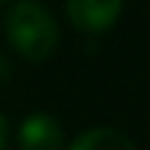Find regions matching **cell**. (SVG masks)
I'll return each instance as SVG.
<instances>
[{
  "instance_id": "6da1fadb",
  "label": "cell",
  "mask_w": 150,
  "mask_h": 150,
  "mask_svg": "<svg viewBox=\"0 0 150 150\" xmlns=\"http://www.w3.org/2000/svg\"><path fill=\"white\" fill-rule=\"evenodd\" d=\"M5 37L21 58L42 63L58 47V21L42 3L18 0L5 13Z\"/></svg>"
},
{
  "instance_id": "7a4b0ae2",
  "label": "cell",
  "mask_w": 150,
  "mask_h": 150,
  "mask_svg": "<svg viewBox=\"0 0 150 150\" xmlns=\"http://www.w3.org/2000/svg\"><path fill=\"white\" fill-rule=\"evenodd\" d=\"M124 0H66V16L79 32H103L119 13Z\"/></svg>"
},
{
  "instance_id": "3957f363",
  "label": "cell",
  "mask_w": 150,
  "mask_h": 150,
  "mask_svg": "<svg viewBox=\"0 0 150 150\" xmlns=\"http://www.w3.org/2000/svg\"><path fill=\"white\" fill-rule=\"evenodd\" d=\"M21 150H63V129L50 113H29L18 127Z\"/></svg>"
},
{
  "instance_id": "277c9868",
  "label": "cell",
  "mask_w": 150,
  "mask_h": 150,
  "mask_svg": "<svg viewBox=\"0 0 150 150\" xmlns=\"http://www.w3.org/2000/svg\"><path fill=\"white\" fill-rule=\"evenodd\" d=\"M69 150H137V145L113 127H92L82 132L69 145Z\"/></svg>"
},
{
  "instance_id": "5b68a950",
  "label": "cell",
  "mask_w": 150,
  "mask_h": 150,
  "mask_svg": "<svg viewBox=\"0 0 150 150\" xmlns=\"http://www.w3.org/2000/svg\"><path fill=\"white\" fill-rule=\"evenodd\" d=\"M11 74H13V69H11V61L0 53V84H5L8 79H11Z\"/></svg>"
},
{
  "instance_id": "8992f818",
  "label": "cell",
  "mask_w": 150,
  "mask_h": 150,
  "mask_svg": "<svg viewBox=\"0 0 150 150\" xmlns=\"http://www.w3.org/2000/svg\"><path fill=\"white\" fill-rule=\"evenodd\" d=\"M5 142H8V119L0 113V150L5 148Z\"/></svg>"
},
{
  "instance_id": "52a82bcc",
  "label": "cell",
  "mask_w": 150,
  "mask_h": 150,
  "mask_svg": "<svg viewBox=\"0 0 150 150\" xmlns=\"http://www.w3.org/2000/svg\"><path fill=\"white\" fill-rule=\"evenodd\" d=\"M0 3H5V0H0Z\"/></svg>"
}]
</instances>
